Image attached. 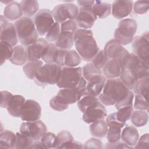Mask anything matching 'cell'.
Instances as JSON below:
<instances>
[{"mask_svg": "<svg viewBox=\"0 0 149 149\" xmlns=\"http://www.w3.org/2000/svg\"><path fill=\"white\" fill-rule=\"evenodd\" d=\"M0 40L6 41L13 47H15L18 42V37L15 24L8 22L3 15L0 17Z\"/></svg>", "mask_w": 149, "mask_h": 149, "instance_id": "cell-12", "label": "cell"}, {"mask_svg": "<svg viewBox=\"0 0 149 149\" xmlns=\"http://www.w3.org/2000/svg\"><path fill=\"white\" fill-rule=\"evenodd\" d=\"M62 69V66L58 64L47 63L37 70L34 80L40 86L56 84L60 78Z\"/></svg>", "mask_w": 149, "mask_h": 149, "instance_id": "cell-5", "label": "cell"}, {"mask_svg": "<svg viewBox=\"0 0 149 149\" xmlns=\"http://www.w3.org/2000/svg\"><path fill=\"white\" fill-rule=\"evenodd\" d=\"M61 32V25L59 23L55 22L52 26L45 34V40L48 42H55Z\"/></svg>", "mask_w": 149, "mask_h": 149, "instance_id": "cell-41", "label": "cell"}, {"mask_svg": "<svg viewBox=\"0 0 149 149\" xmlns=\"http://www.w3.org/2000/svg\"><path fill=\"white\" fill-rule=\"evenodd\" d=\"M73 40L77 52L84 61H91L100 50L90 29H77L73 34Z\"/></svg>", "mask_w": 149, "mask_h": 149, "instance_id": "cell-2", "label": "cell"}, {"mask_svg": "<svg viewBox=\"0 0 149 149\" xmlns=\"http://www.w3.org/2000/svg\"><path fill=\"white\" fill-rule=\"evenodd\" d=\"M43 65L42 61L41 60L34 62H28L23 67V71L26 76L30 79L33 80L37 70Z\"/></svg>", "mask_w": 149, "mask_h": 149, "instance_id": "cell-35", "label": "cell"}, {"mask_svg": "<svg viewBox=\"0 0 149 149\" xmlns=\"http://www.w3.org/2000/svg\"><path fill=\"white\" fill-rule=\"evenodd\" d=\"M25 101L24 97L21 95H13L6 108L8 113L13 117H20Z\"/></svg>", "mask_w": 149, "mask_h": 149, "instance_id": "cell-21", "label": "cell"}, {"mask_svg": "<svg viewBox=\"0 0 149 149\" xmlns=\"http://www.w3.org/2000/svg\"><path fill=\"white\" fill-rule=\"evenodd\" d=\"M120 139L124 143L132 147L136 144L139 139V134L135 127L126 125L121 132Z\"/></svg>", "mask_w": 149, "mask_h": 149, "instance_id": "cell-22", "label": "cell"}, {"mask_svg": "<svg viewBox=\"0 0 149 149\" xmlns=\"http://www.w3.org/2000/svg\"><path fill=\"white\" fill-rule=\"evenodd\" d=\"M33 22L38 34L41 36L45 35L55 23L52 12L48 9H40L35 15Z\"/></svg>", "mask_w": 149, "mask_h": 149, "instance_id": "cell-9", "label": "cell"}, {"mask_svg": "<svg viewBox=\"0 0 149 149\" xmlns=\"http://www.w3.org/2000/svg\"><path fill=\"white\" fill-rule=\"evenodd\" d=\"M20 132L29 137L34 141H37L40 140L47 132V127L40 120L34 122H25L21 124Z\"/></svg>", "mask_w": 149, "mask_h": 149, "instance_id": "cell-11", "label": "cell"}, {"mask_svg": "<svg viewBox=\"0 0 149 149\" xmlns=\"http://www.w3.org/2000/svg\"><path fill=\"white\" fill-rule=\"evenodd\" d=\"M148 88L149 76H146L139 79L136 81L133 90L136 94L141 95L148 100Z\"/></svg>", "mask_w": 149, "mask_h": 149, "instance_id": "cell-32", "label": "cell"}, {"mask_svg": "<svg viewBox=\"0 0 149 149\" xmlns=\"http://www.w3.org/2000/svg\"><path fill=\"white\" fill-rule=\"evenodd\" d=\"M122 70L120 79L125 86L133 90L136 81L149 76V64H147L134 54H128L121 61Z\"/></svg>", "mask_w": 149, "mask_h": 149, "instance_id": "cell-1", "label": "cell"}, {"mask_svg": "<svg viewBox=\"0 0 149 149\" xmlns=\"http://www.w3.org/2000/svg\"><path fill=\"white\" fill-rule=\"evenodd\" d=\"M0 51H1V65L5 62L6 60H9L12 57L13 52V46L9 43L1 41L0 42Z\"/></svg>", "mask_w": 149, "mask_h": 149, "instance_id": "cell-38", "label": "cell"}, {"mask_svg": "<svg viewBox=\"0 0 149 149\" xmlns=\"http://www.w3.org/2000/svg\"><path fill=\"white\" fill-rule=\"evenodd\" d=\"M108 59L105 55L104 50H99L91 60V63L97 68L101 69L103 68Z\"/></svg>", "mask_w": 149, "mask_h": 149, "instance_id": "cell-42", "label": "cell"}, {"mask_svg": "<svg viewBox=\"0 0 149 149\" xmlns=\"http://www.w3.org/2000/svg\"><path fill=\"white\" fill-rule=\"evenodd\" d=\"M23 13L26 17H31L39 10V3L35 0H24L20 2Z\"/></svg>", "mask_w": 149, "mask_h": 149, "instance_id": "cell-29", "label": "cell"}, {"mask_svg": "<svg viewBox=\"0 0 149 149\" xmlns=\"http://www.w3.org/2000/svg\"><path fill=\"white\" fill-rule=\"evenodd\" d=\"M108 130V125L104 120L95 122L90 126V133L93 136L95 137H104L107 134Z\"/></svg>", "mask_w": 149, "mask_h": 149, "instance_id": "cell-28", "label": "cell"}, {"mask_svg": "<svg viewBox=\"0 0 149 149\" xmlns=\"http://www.w3.org/2000/svg\"><path fill=\"white\" fill-rule=\"evenodd\" d=\"M16 140L15 148L16 149H27L30 148L34 140L26 135L18 132L16 134Z\"/></svg>", "mask_w": 149, "mask_h": 149, "instance_id": "cell-39", "label": "cell"}, {"mask_svg": "<svg viewBox=\"0 0 149 149\" xmlns=\"http://www.w3.org/2000/svg\"><path fill=\"white\" fill-rule=\"evenodd\" d=\"M149 8V2L148 1H137L133 5V9L136 14L143 15L147 13Z\"/></svg>", "mask_w": 149, "mask_h": 149, "instance_id": "cell-44", "label": "cell"}, {"mask_svg": "<svg viewBox=\"0 0 149 149\" xmlns=\"http://www.w3.org/2000/svg\"><path fill=\"white\" fill-rule=\"evenodd\" d=\"M133 98H134V93L132 91L130 90L126 97H125L124 98H123L120 101L115 103V108L116 109H118L123 107L132 106Z\"/></svg>", "mask_w": 149, "mask_h": 149, "instance_id": "cell-47", "label": "cell"}, {"mask_svg": "<svg viewBox=\"0 0 149 149\" xmlns=\"http://www.w3.org/2000/svg\"><path fill=\"white\" fill-rule=\"evenodd\" d=\"M59 52V48L55 44L50 42L46 47L41 59L46 63H55Z\"/></svg>", "mask_w": 149, "mask_h": 149, "instance_id": "cell-31", "label": "cell"}, {"mask_svg": "<svg viewBox=\"0 0 149 149\" xmlns=\"http://www.w3.org/2000/svg\"><path fill=\"white\" fill-rule=\"evenodd\" d=\"M122 70L121 61L119 59H109L102 68L104 76L108 79L118 78Z\"/></svg>", "mask_w": 149, "mask_h": 149, "instance_id": "cell-20", "label": "cell"}, {"mask_svg": "<svg viewBox=\"0 0 149 149\" xmlns=\"http://www.w3.org/2000/svg\"><path fill=\"white\" fill-rule=\"evenodd\" d=\"M130 119L134 126L142 127L147 123L148 115L145 110H136L133 112Z\"/></svg>", "mask_w": 149, "mask_h": 149, "instance_id": "cell-33", "label": "cell"}, {"mask_svg": "<svg viewBox=\"0 0 149 149\" xmlns=\"http://www.w3.org/2000/svg\"><path fill=\"white\" fill-rule=\"evenodd\" d=\"M69 105V104L64 102L63 100L57 95L53 97L49 101L50 107L57 111H63L66 109Z\"/></svg>", "mask_w": 149, "mask_h": 149, "instance_id": "cell-43", "label": "cell"}, {"mask_svg": "<svg viewBox=\"0 0 149 149\" xmlns=\"http://www.w3.org/2000/svg\"><path fill=\"white\" fill-rule=\"evenodd\" d=\"M106 148H132L133 147H130L124 143L123 142L117 141L116 143H109L106 144Z\"/></svg>", "mask_w": 149, "mask_h": 149, "instance_id": "cell-52", "label": "cell"}, {"mask_svg": "<svg viewBox=\"0 0 149 149\" xmlns=\"http://www.w3.org/2000/svg\"><path fill=\"white\" fill-rule=\"evenodd\" d=\"M49 42L42 38H38L33 44L26 47L28 62H34L41 59L44 51Z\"/></svg>", "mask_w": 149, "mask_h": 149, "instance_id": "cell-15", "label": "cell"}, {"mask_svg": "<svg viewBox=\"0 0 149 149\" xmlns=\"http://www.w3.org/2000/svg\"><path fill=\"white\" fill-rule=\"evenodd\" d=\"M137 22L132 19H122L114 33V40L122 45L131 43L137 31Z\"/></svg>", "mask_w": 149, "mask_h": 149, "instance_id": "cell-6", "label": "cell"}, {"mask_svg": "<svg viewBox=\"0 0 149 149\" xmlns=\"http://www.w3.org/2000/svg\"><path fill=\"white\" fill-rule=\"evenodd\" d=\"M83 77L88 81L93 76L99 74H102V72L101 69H99L95 67L91 63H88L86 64L82 69Z\"/></svg>", "mask_w": 149, "mask_h": 149, "instance_id": "cell-40", "label": "cell"}, {"mask_svg": "<svg viewBox=\"0 0 149 149\" xmlns=\"http://www.w3.org/2000/svg\"><path fill=\"white\" fill-rule=\"evenodd\" d=\"M133 2L128 0H117L113 2L112 5V15L117 19H122L127 17L133 9Z\"/></svg>", "mask_w": 149, "mask_h": 149, "instance_id": "cell-18", "label": "cell"}, {"mask_svg": "<svg viewBox=\"0 0 149 149\" xmlns=\"http://www.w3.org/2000/svg\"><path fill=\"white\" fill-rule=\"evenodd\" d=\"M130 90L120 78L108 79L98 99L103 105H113L126 97Z\"/></svg>", "mask_w": 149, "mask_h": 149, "instance_id": "cell-3", "label": "cell"}, {"mask_svg": "<svg viewBox=\"0 0 149 149\" xmlns=\"http://www.w3.org/2000/svg\"><path fill=\"white\" fill-rule=\"evenodd\" d=\"M41 115L40 105L33 100H26L20 116L21 119L25 122H34L39 120Z\"/></svg>", "mask_w": 149, "mask_h": 149, "instance_id": "cell-13", "label": "cell"}, {"mask_svg": "<svg viewBox=\"0 0 149 149\" xmlns=\"http://www.w3.org/2000/svg\"><path fill=\"white\" fill-rule=\"evenodd\" d=\"M148 37V32L147 31L140 36L134 37L132 42L133 54L147 64H149Z\"/></svg>", "mask_w": 149, "mask_h": 149, "instance_id": "cell-10", "label": "cell"}, {"mask_svg": "<svg viewBox=\"0 0 149 149\" xmlns=\"http://www.w3.org/2000/svg\"><path fill=\"white\" fill-rule=\"evenodd\" d=\"M77 29L78 26L76 22L73 20H66L61 23V31H67L74 34Z\"/></svg>", "mask_w": 149, "mask_h": 149, "instance_id": "cell-46", "label": "cell"}, {"mask_svg": "<svg viewBox=\"0 0 149 149\" xmlns=\"http://www.w3.org/2000/svg\"><path fill=\"white\" fill-rule=\"evenodd\" d=\"M18 40L24 46L34 42L38 37V33L33 20L30 17L23 16L16 20L15 23Z\"/></svg>", "mask_w": 149, "mask_h": 149, "instance_id": "cell-4", "label": "cell"}, {"mask_svg": "<svg viewBox=\"0 0 149 149\" xmlns=\"http://www.w3.org/2000/svg\"><path fill=\"white\" fill-rule=\"evenodd\" d=\"M104 51L108 60L116 59L122 61L126 55L129 54L122 45L114 39H112L107 42Z\"/></svg>", "mask_w": 149, "mask_h": 149, "instance_id": "cell-17", "label": "cell"}, {"mask_svg": "<svg viewBox=\"0 0 149 149\" xmlns=\"http://www.w3.org/2000/svg\"><path fill=\"white\" fill-rule=\"evenodd\" d=\"M56 135L52 132H47L40 139V141L47 148H54V144Z\"/></svg>", "mask_w": 149, "mask_h": 149, "instance_id": "cell-48", "label": "cell"}, {"mask_svg": "<svg viewBox=\"0 0 149 149\" xmlns=\"http://www.w3.org/2000/svg\"><path fill=\"white\" fill-rule=\"evenodd\" d=\"M16 140V134L10 130H5L1 132L0 148H15Z\"/></svg>", "mask_w": 149, "mask_h": 149, "instance_id": "cell-25", "label": "cell"}, {"mask_svg": "<svg viewBox=\"0 0 149 149\" xmlns=\"http://www.w3.org/2000/svg\"><path fill=\"white\" fill-rule=\"evenodd\" d=\"M82 68L81 67L62 68L60 78L56 83L60 88L75 87L82 77Z\"/></svg>", "mask_w": 149, "mask_h": 149, "instance_id": "cell-7", "label": "cell"}, {"mask_svg": "<svg viewBox=\"0 0 149 149\" xmlns=\"http://www.w3.org/2000/svg\"><path fill=\"white\" fill-rule=\"evenodd\" d=\"M84 146L83 145L76 141H69L68 143H65L63 146L61 147L60 148H83Z\"/></svg>", "mask_w": 149, "mask_h": 149, "instance_id": "cell-53", "label": "cell"}, {"mask_svg": "<svg viewBox=\"0 0 149 149\" xmlns=\"http://www.w3.org/2000/svg\"><path fill=\"white\" fill-rule=\"evenodd\" d=\"M10 62L15 65H23L27 59L26 49L22 45H18L13 48V52L12 57L9 59Z\"/></svg>", "mask_w": 149, "mask_h": 149, "instance_id": "cell-26", "label": "cell"}, {"mask_svg": "<svg viewBox=\"0 0 149 149\" xmlns=\"http://www.w3.org/2000/svg\"><path fill=\"white\" fill-rule=\"evenodd\" d=\"M31 149H37V148H44L46 149V147L43 144V143L39 140H37V141H34L33 143H32V144L30 146Z\"/></svg>", "mask_w": 149, "mask_h": 149, "instance_id": "cell-54", "label": "cell"}, {"mask_svg": "<svg viewBox=\"0 0 149 149\" xmlns=\"http://www.w3.org/2000/svg\"><path fill=\"white\" fill-rule=\"evenodd\" d=\"M97 19L91 6H83L80 8L75 22L80 28L89 29L94 25Z\"/></svg>", "mask_w": 149, "mask_h": 149, "instance_id": "cell-14", "label": "cell"}, {"mask_svg": "<svg viewBox=\"0 0 149 149\" xmlns=\"http://www.w3.org/2000/svg\"><path fill=\"white\" fill-rule=\"evenodd\" d=\"M107 116V110L104 105L98 102L88 108L83 114V120L87 123L91 124L95 122L104 120Z\"/></svg>", "mask_w": 149, "mask_h": 149, "instance_id": "cell-16", "label": "cell"}, {"mask_svg": "<svg viewBox=\"0 0 149 149\" xmlns=\"http://www.w3.org/2000/svg\"><path fill=\"white\" fill-rule=\"evenodd\" d=\"M79 11V7L76 5L72 3H65L55 6L52 14L55 22L60 24L68 20H75Z\"/></svg>", "mask_w": 149, "mask_h": 149, "instance_id": "cell-8", "label": "cell"}, {"mask_svg": "<svg viewBox=\"0 0 149 149\" xmlns=\"http://www.w3.org/2000/svg\"><path fill=\"white\" fill-rule=\"evenodd\" d=\"M55 44L58 48L70 49L74 44L73 34L67 31H61Z\"/></svg>", "mask_w": 149, "mask_h": 149, "instance_id": "cell-27", "label": "cell"}, {"mask_svg": "<svg viewBox=\"0 0 149 149\" xmlns=\"http://www.w3.org/2000/svg\"><path fill=\"white\" fill-rule=\"evenodd\" d=\"M78 5L80 7L83 6H92V5L94 3V1H77Z\"/></svg>", "mask_w": 149, "mask_h": 149, "instance_id": "cell-55", "label": "cell"}, {"mask_svg": "<svg viewBox=\"0 0 149 149\" xmlns=\"http://www.w3.org/2000/svg\"><path fill=\"white\" fill-rule=\"evenodd\" d=\"M105 81V77L102 74L93 76L87 82L85 94L94 97L98 96L103 90Z\"/></svg>", "mask_w": 149, "mask_h": 149, "instance_id": "cell-19", "label": "cell"}, {"mask_svg": "<svg viewBox=\"0 0 149 149\" xmlns=\"http://www.w3.org/2000/svg\"><path fill=\"white\" fill-rule=\"evenodd\" d=\"M84 148H102V141L95 138H91L88 140L83 145Z\"/></svg>", "mask_w": 149, "mask_h": 149, "instance_id": "cell-49", "label": "cell"}, {"mask_svg": "<svg viewBox=\"0 0 149 149\" xmlns=\"http://www.w3.org/2000/svg\"><path fill=\"white\" fill-rule=\"evenodd\" d=\"M97 97L84 94L77 102V107L80 111L84 113L88 108L100 102Z\"/></svg>", "mask_w": 149, "mask_h": 149, "instance_id": "cell-34", "label": "cell"}, {"mask_svg": "<svg viewBox=\"0 0 149 149\" xmlns=\"http://www.w3.org/2000/svg\"><path fill=\"white\" fill-rule=\"evenodd\" d=\"M148 107V100L141 95L136 94L134 108L138 110H147Z\"/></svg>", "mask_w": 149, "mask_h": 149, "instance_id": "cell-45", "label": "cell"}, {"mask_svg": "<svg viewBox=\"0 0 149 149\" xmlns=\"http://www.w3.org/2000/svg\"><path fill=\"white\" fill-rule=\"evenodd\" d=\"M73 140V137L69 132L62 130L59 132L55 137L54 148H60L65 143Z\"/></svg>", "mask_w": 149, "mask_h": 149, "instance_id": "cell-36", "label": "cell"}, {"mask_svg": "<svg viewBox=\"0 0 149 149\" xmlns=\"http://www.w3.org/2000/svg\"><path fill=\"white\" fill-rule=\"evenodd\" d=\"M149 147V134L148 133L142 135L139 139L136 144L134 146L135 148H148Z\"/></svg>", "mask_w": 149, "mask_h": 149, "instance_id": "cell-50", "label": "cell"}, {"mask_svg": "<svg viewBox=\"0 0 149 149\" xmlns=\"http://www.w3.org/2000/svg\"><path fill=\"white\" fill-rule=\"evenodd\" d=\"M133 112V108L132 106H127L118 109V111L114 113L117 120L125 125L126 121L130 118Z\"/></svg>", "mask_w": 149, "mask_h": 149, "instance_id": "cell-37", "label": "cell"}, {"mask_svg": "<svg viewBox=\"0 0 149 149\" xmlns=\"http://www.w3.org/2000/svg\"><path fill=\"white\" fill-rule=\"evenodd\" d=\"M13 95L8 91H1V104L0 106L2 108H6L9 102Z\"/></svg>", "mask_w": 149, "mask_h": 149, "instance_id": "cell-51", "label": "cell"}, {"mask_svg": "<svg viewBox=\"0 0 149 149\" xmlns=\"http://www.w3.org/2000/svg\"><path fill=\"white\" fill-rule=\"evenodd\" d=\"M81 62V58L78 52L73 49H68L63 59V66L75 68Z\"/></svg>", "mask_w": 149, "mask_h": 149, "instance_id": "cell-30", "label": "cell"}, {"mask_svg": "<svg viewBox=\"0 0 149 149\" xmlns=\"http://www.w3.org/2000/svg\"><path fill=\"white\" fill-rule=\"evenodd\" d=\"M23 15L20 3L12 1L7 4L4 8L3 16L8 20H17L22 17Z\"/></svg>", "mask_w": 149, "mask_h": 149, "instance_id": "cell-23", "label": "cell"}, {"mask_svg": "<svg viewBox=\"0 0 149 149\" xmlns=\"http://www.w3.org/2000/svg\"><path fill=\"white\" fill-rule=\"evenodd\" d=\"M91 8L97 18L104 19L111 14L112 5L108 2L96 1Z\"/></svg>", "mask_w": 149, "mask_h": 149, "instance_id": "cell-24", "label": "cell"}]
</instances>
